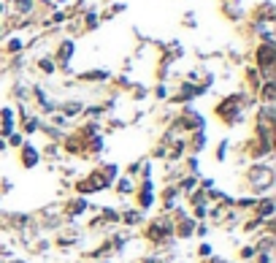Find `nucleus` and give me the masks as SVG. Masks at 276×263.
Wrapping results in <instances>:
<instances>
[{
    "instance_id": "obj_10",
    "label": "nucleus",
    "mask_w": 276,
    "mask_h": 263,
    "mask_svg": "<svg viewBox=\"0 0 276 263\" xmlns=\"http://www.w3.org/2000/svg\"><path fill=\"white\" fill-rule=\"evenodd\" d=\"M203 147H206V130L190 133V139H187V152H190V155H201Z\"/></svg>"
},
{
    "instance_id": "obj_8",
    "label": "nucleus",
    "mask_w": 276,
    "mask_h": 263,
    "mask_svg": "<svg viewBox=\"0 0 276 263\" xmlns=\"http://www.w3.org/2000/svg\"><path fill=\"white\" fill-rule=\"evenodd\" d=\"M111 187L116 190V195H122V198H130L133 193H136V179L125 174V177H116V179H114V185H111Z\"/></svg>"
},
{
    "instance_id": "obj_3",
    "label": "nucleus",
    "mask_w": 276,
    "mask_h": 263,
    "mask_svg": "<svg viewBox=\"0 0 276 263\" xmlns=\"http://www.w3.org/2000/svg\"><path fill=\"white\" fill-rule=\"evenodd\" d=\"M244 179H247L249 190H255V193H268V190L273 187V169L271 166H263V163H255L247 169Z\"/></svg>"
},
{
    "instance_id": "obj_9",
    "label": "nucleus",
    "mask_w": 276,
    "mask_h": 263,
    "mask_svg": "<svg viewBox=\"0 0 276 263\" xmlns=\"http://www.w3.org/2000/svg\"><path fill=\"white\" fill-rule=\"evenodd\" d=\"M62 212H65L68 220H76V217H82V214L87 212V201H84L82 195H76L70 204H65V209H62Z\"/></svg>"
},
{
    "instance_id": "obj_18",
    "label": "nucleus",
    "mask_w": 276,
    "mask_h": 263,
    "mask_svg": "<svg viewBox=\"0 0 276 263\" xmlns=\"http://www.w3.org/2000/svg\"><path fill=\"white\" fill-rule=\"evenodd\" d=\"M255 263H273V252H265V250H255Z\"/></svg>"
},
{
    "instance_id": "obj_7",
    "label": "nucleus",
    "mask_w": 276,
    "mask_h": 263,
    "mask_svg": "<svg viewBox=\"0 0 276 263\" xmlns=\"http://www.w3.org/2000/svg\"><path fill=\"white\" fill-rule=\"evenodd\" d=\"M179 195H181V193L176 190V185H165V187H163V193H160V204H163L165 214L176 209V201H179Z\"/></svg>"
},
{
    "instance_id": "obj_25",
    "label": "nucleus",
    "mask_w": 276,
    "mask_h": 263,
    "mask_svg": "<svg viewBox=\"0 0 276 263\" xmlns=\"http://www.w3.org/2000/svg\"><path fill=\"white\" fill-rule=\"evenodd\" d=\"M203 260H206V263H227L225 258H217V255H211V258H203Z\"/></svg>"
},
{
    "instance_id": "obj_4",
    "label": "nucleus",
    "mask_w": 276,
    "mask_h": 263,
    "mask_svg": "<svg viewBox=\"0 0 276 263\" xmlns=\"http://www.w3.org/2000/svg\"><path fill=\"white\" fill-rule=\"evenodd\" d=\"M136 209H141V212H149L152 206L157 204V193H154V185H152V179H144L141 185H136Z\"/></svg>"
},
{
    "instance_id": "obj_5",
    "label": "nucleus",
    "mask_w": 276,
    "mask_h": 263,
    "mask_svg": "<svg viewBox=\"0 0 276 263\" xmlns=\"http://www.w3.org/2000/svg\"><path fill=\"white\" fill-rule=\"evenodd\" d=\"M19 163H22V169H35L38 163H41V149L33 147L30 141H25V144L19 147Z\"/></svg>"
},
{
    "instance_id": "obj_28",
    "label": "nucleus",
    "mask_w": 276,
    "mask_h": 263,
    "mask_svg": "<svg viewBox=\"0 0 276 263\" xmlns=\"http://www.w3.org/2000/svg\"><path fill=\"white\" fill-rule=\"evenodd\" d=\"M0 14H3V6H0Z\"/></svg>"
},
{
    "instance_id": "obj_20",
    "label": "nucleus",
    "mask_w": 276,
    "mask_h": 263,
    "mask_svg": "<svg viewBox=\"0 0 276 263\" xmlns=\"http://www.w3.org/2000/svg\"><path fill=\"white\" fill-rule=\"evenodd\" d=\"M241 260H252L255 258V244H247V247H241Z\"/></svg>"
},
{
    "instance_id": "obj_16",
    "label": "nucleus",
    "mask_w": 276,
    "mask_h": 263,
    "mask_svg": "<svg viewBox=\"0 0 276 263\" xmlns=\"http://www.w3.org/2000/svg\"><path fill=\"white\" fill-rule=\"evenodd\" d=\"M82 82H103V79H108L106 71H90V74H82L78 76Z\"/></svg>"
},
{
    "instance_id": "obj_27",
    "label": "nucleus",
    "mask_w": 276,
    "mask_h": 263,
    "mask_svg": "<svg viewBox=\"0 0 276 263\" xmlns=\"http://www.w3.org/2000/svg\"><path fill=\"white\" fill-rule=\"evenodd\" d=\"M11 263H27V260H19V258H14V260H11Z\"/></svg>"
},
{
    "instance_id": "obj_1",
    "label": "nucleus",
    "mask_w": 276,
    "mask_h": 263,
    "mask_svg": "<svg viewBox=\"0 0 276 263\" xmlns=\"http://www.w3.org/2000/svg\"><path fill=\"white\" fill-rule=\"evenodd\" d=\"M144 239L149 244L154 247H165L173 239V217H168V214H160V217L149 220L146 222V231H144Z\"/></svg>"
},
{
    "instance_id": "obj_26",
    "label": "nucleus",
    "mask_w": 276,
    "mask_h": 263,
    "mask_svg": "<svg viewBox=\"0 0 276 263\" xmlns=\"http://www.w3.org/2000/svg\"><path fill=\"white\" fill-rule=\"evenodd\" d=\"M0 152H6V139H0Z\"/></svg>"
},
{
    "instance_id": "obj_6",
    "label": "nucleus",
    "mask_w": 276,
    "mask_h": 263,
    "mask_svg": "<svg viewBox=\"0 0 276 263\" xmlns=\"http://www.w3.org/2000/svg\"><path fill=\"white\" fill-rule=\"evenodd\" d=\"M273 212H276V204H273L271 195H263V198H257V201H255V217L273 220Z\"/></svg>"
},
{
    "instance_id": "obj_23",
    "label": "nucleus",
    "mask_w": 276,
    "mask_h": 263,
    "mask_svg": "<svg viewBox=\"0 0 276 263\" xmlns=\"http://www.w3.org/2000/svg\"><path fill=\"white\" fill-rule=\"evenodd\" d=\"M198 255H201V258H209V255H211V244L203 242V244L198 247Z\"/></svg>"
},
{
    "instance_id": "obj_15",
    "label": "nucleus",
    "mask_w": 276,
    "mask_h": 263,
    "mask_svg": "<svg viewBox=\"0 0 276 263\" xmlns=\"http://www.w3.org/2000/svg\"><path fill=\"white\" fill-rule=\"evenodd\" d=\"M41 119H38V117H27L25 114V133H27V136H33V133H38V130H41Z\"/></svg>"
},
{
    "instance_id": "obj_13",
    "label": "nucleus",
    "mask_w": 276,
    "mask_h": 263,
    "mask_svg": "<svg viewBox=\"0 0 276 263\" xmlns=\"http://www.w3.org/2000/svg\"><path fill=\"white\" fill-rule=\"evenodd\" d=\"M60 114H62V117L84 114V103H82V101H65V103H60Z\"/></svg>"
},
{
    "instance_id": "obj_19",
    "label": "nucleus",
    "mask_w": 276,
    "mask_h": 263,
    "mask_svg": "<svg viewBox=\"0 0 276 263\" xmlns=\"http://www.w3.org/2000/svg\"><path fill=\"white\" fill-rule=\"evenodd\" d=\"M38 68H41L44 74H54V71H57V65H54V60H49V57L38 60Z\"/></svg>"
},
{
    "instance_id": "obj_24",
    "label": "nucleus",
    "mask_w": 276,
    "mask_h": 263,
    "mask_svg": "<svg viewBox=\"0 0 276 263\" xmlns=\"http://www.w3.org/2000/svg\"><path fill=\"white\" fill-rule=\"evenodd\" d=\"M154 95H157V98H168V90H165V87L160 84V87H157V90H154Z\"/></svg>"
},
{
    "instance_id": "obj_12",
    "label": "nucleus",
    "mask_w": 276,
    "mask_h": 263,
    "mask_svg": "<svg viewBox=\"0 0 276 263\" xmlns=\"http://www.w3.org/2000/svg\"><path fill=\"white\" fill-rule=\"evenodd\" d=\"M144 220H146V214L141 209H128L120 214V222H125V225H141Z\"/></svg>"
},
{
    "instance_id": "obj_14",
    "label": "nucleus",
    "mask_w": 276,
    "mask_h": 263,
    "mask_svg": "<svg viewBox=\"0 0 276 263\" xmlns=\"http://www.w3.org/2000/svg\"><path fill=\"white\" fill-rule=\"evenodd\" d=\"M73 57V41H62L57 46V65H68Z\"/></svg>"
},
{
    "instance_id": "obj_11",
    "label": "nucleus",
    "mask_w": 276,
    "mask_h": 263,
    "mask_svg": "<svg viewBox=\"0 0 276 263\" xmlns=\"http://www.w3.org/2000/svg\"><path fill=\"white\" fill-rule=\"evenodd\" d=\"M198 179L201 177H192V174H184L179 182H176V190L181 195H187V193H192V190H198Z\"/></svg>"
},
{
    "instance_id": "obj_17",
    "label": "nucleus",
    "mask_w": 276,
    "mask_h": 263,
    "mask_svg": "<svg viewBox=\"0 0 276 263\" xmlns=\"http://www.w3.org/2000/svg\"><path fill=\"white\" fill-rule=\"evenodd\" d=\"M227 149H230V141H227V139L217 144V160H219V163H225V160H227Z\"/></svg>"
},
{
    "instance_id": "obj_29",
    "label": "nucleus",
    "mask_w": 276,
    "mask_h": 263,
    "mask_svg": "<svg viewBox=\"0 0 276 263\" xmlns=\"http://www.w3.org/2000/svg\"><path fill=\"white\" fill-rule=\"evenodd\" d=\"M57 3H65V0H57Z\"/></svg>"
},
{
    "instance_id": "obj_21",
    "label": "nucleus",
    "mask_w": 276,
    "mask_h": 263,
    "mask_svg": "<svg viewBox=\"0 0 276 263\" xmlns=\"http://www.w3.org/2000/svg\"><path fill=\"white\" fill-rule=\"evenodd\" d=\"M9 144L19 149L22 144H25V136H22V133H11V136H9Z\"/></svg>"
},
{
    "instance_id": "obj_22",
    "label": "nucleus",
    "mask_w": 276,
    "mask_h": 263,
    "mask_svg": "<svg viewBox=\"0 0 276 263\" xmlns=\"http://www.w3.org/2000/svg\"><path fill=\"white\" fill-rule=\"evenodd\" d=\"M22 46H25V44H22V38H11L6 49H9V52H22Z\"/></svg>"
},
{
    "instance_id": "obj_2",
    "label": "nucleus",
    "mask_w": 276,
    "mask_h": 263,
    "mask_svg": "<svg viewBox=\"0 0 276 263\" xmlns=\"http://www.w3.org/2000/svg\"><path fill=\"white\" fill-rule=\"evenodd\" d=\"M244 111H247V98H244V95H227V98H222V103L214 109V114L222 119L225 125H239L244 119Z\"/></svg>"
}]
</instances>
